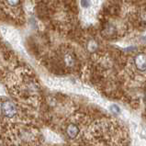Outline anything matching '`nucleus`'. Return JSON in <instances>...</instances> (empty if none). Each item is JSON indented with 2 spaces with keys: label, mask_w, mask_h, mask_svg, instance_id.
<instances>
[{
  "label": "nucleus",
  "mask_w": 146,
  "mask_h": 146,
  "mask_svg": "<svg viewBox=\"0 0 146 146\" xmlns=\"http://www.w3.org/2000/svg\"><path fill=\"white\" fill-rule=\"evenodd\" d=\"M110 110L113 112H116V113H119V112H120V108L117 105H112L110 107Z\"/></svg>",
  "instance_id": "8"
},
{
  "label": "nucleus",
  "mask_w": 146,
  "mask_h": 146,
  "mask_svg": "<svg viewBox=\"0 0 146 146\" xmlns=\"http://www.w3.org/2000/svg\"><path fill=\"white\" fill-rule=\"evenodd\" d=\"M64 62L68 66H72L74 64V59L71 54H66V55L64 56Z\"/></svg>",
  "instance_id": "4"
},
{
  "label": "nucleus",
  "mask_w": 146,
  "mask_h": 146,
  "mask_svg": "<svg viewBox=\"0 0 146 146\" xmlns=\"http://www.w3.org/2000/svg\"><path fill=\"white\" fill-rule=\"evenodd\" d=\"M92 5L90 0H81V7L83 8H89Z\"/></svg>",
  "instance_id": "6"
},
{
  "label": "nucleus",
  "mask_w": 146,
  "mask_h": 146,
  "mask_svg": "<svg viewBox=\"0 0 146 146\" xmlns=\"http://www.w3.org/2000/svg\"><path fill=\"white\" fill-rule=\"evenodd\" d=\"M136 65L140 69H146V57L144 55H139L136 58Z\"/></svg>",
  "instance_id": "3"
},
{
  "label": "nucleus",
  "mask_w": 146,
  "mask_h": 146,
  "mask_svg": "<svg viewBox=\"0 0 146 146\" xmlns=\"http://www.w3.org/2000/svg\"><path fill=\"white\" fill-rule=\"evenodd\" d=\"M66 133H67L69 138L74 139L78 135L79 129H78V127L76 126V124H70L69 126L67 127V129H66Z\"/></svg>",
  "instance_id": "2"
},
{
  "label": "nucleus",
  "mask_w": 146,
  "mask_h": 146,
  "mask_svg": "<svg viewBox=\"0 0 146 146\" xmlns=\"http://www.w3.org/2000/svg\"><path fill=\"white\" fill-rule=\"evenodd\" d=\"M97 47H98V45L94 40H91L90 42L88 43V45H87V49H88L90 52H94L95 50L97 49Z\"/></svg>",
  "instance_id": "7"
},
{
  "label": "nucleus",
  "mask_w": 146,
  "mask_h": 146,
  "mask_svg": "<svg viewBox=\"0 0 146 146\" xmlns=\"http://www.w3.org/2000/svg\"><path fill=\"white\" fill-rule=\"evenodd\" d=\"M0 110L2 115L7 119H13L18 114L17 106L11 101H4L0 105Z\"/></svg>",
  "instance_id": "1"
},
{
  "label": "nucleus",
  "mask_w": 146,
  "mask_h": 146,
  "mask_svg": "<svg viewBox=\"0 0 146 146\" xmlns=\"http://www.w3.org/2000/svg\"><path fill=\"white\" fill-rule=\"evenodd\" d=\"M7 5L9 7H16L19 6L20 4V0H6Z\"/></svg>",
  "instance_id": "5"
}]
</instances>
